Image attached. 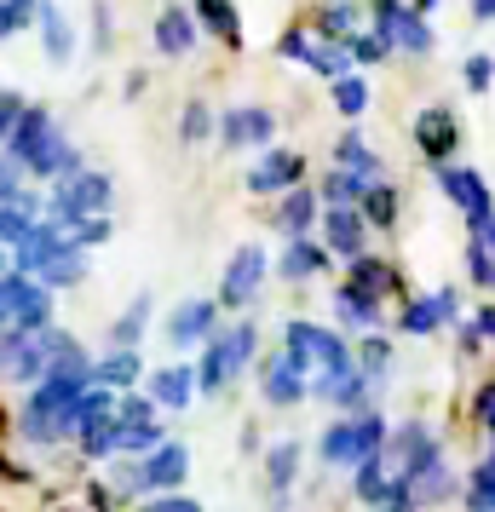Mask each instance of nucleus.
<instances>
[{
  "label": "nucleus",
  "mask_w": 495,
  "mask_h": 512,
  "mask_svg": "<svg viewBox=\"0 0 495 512\" xmlns=\"http://www.w3.org/2000/svg\"><path fill=\"white\" fill-rule=\"evenodd\" d=\"M110 202H116V173H104V167H75V173H64V179H52L47 190V219H81V213H110Z\"/></svg>",
  "instance_id": "f257e3e1"
},
{
  "label": "nucleus",
  "mask_w": 495,
  "mask_h": 512,
  "mask_svg": "<svg viewBox=\"0 0 495 512\" xmlns=\"http://www.w3.org/2000/svg\"><path fill=\"white\" fill-rule=\"evenodd\" d=\"M438 185L455 208L467 213V236H490V185L478 167H455V162H438Z\"/></svg>",
  "instance_id": "f03ea898"
},
{
  "label": "nucleus",
  "mask_w": 495,
  "mask_h": 512,
  "mask_svg": "<svg viewBox=\"0 0 495 512\" xmlns=\"http://www.w3.org/2000/svg\"><path fill=\"white\" fill-rule=\"evenodd\" d=\"M265 271H271L265 248H260V242H242V248L225 259V282H219V300H213V305H231V311L254 305V300H260V288H265Z\"/></svg>",
  "instance_id": "7ed1b4c3"
},
{
  "label": "nucleus",
  "mask_w": 495,
  "mask_h": 512,
  "mask_svg": "<svg viewBox=\"0 0 495 512\" xmlns=\"http://www.w3.org/2000/svg\"><path fill=\"white\" fill-rule=\"evenodd\" d=\"M213 133H219L225 150H265V144L277 139V116L265 104H231L225 116L213 121Z\"/></svg>",
  "instance_id": "20e7f679"
},
{
  "label": "nucleus",
  "mask_w": 495,
  "mask_h": 512,
  "mask_svg": "<svg viewBox=\"0 0 495 512\" xmlns=\"http://www.w3.org/2000/svg\"><path fill=\"white\" fill-rule=\"evenodd\" d=\"M213 328H219V305H213L208 294H185V300L167 311L162 334H167V346L173 351H190V346H202Z\"/></svg>",
  "instance_id": "39448f33"
},
{
  "label": "nucleus",
  "mask_w": 495,
  "mask_h": 512,
  "mask_svg": "<svg viewBox=\"0 0 495 512\" xmlns=\"http://www.w3.org/2000/svg\"><path fill=\"white\" fill-rule=\"evenodd\" d=\"M306 397L329 403V409H357V403L369 397V386H363V374H357L352 357H340V363H323V369H311Z\"/></svg>",
  "instance_id": "423d86ee"
},
{
  "label": "nucleus",
  "mask_w": 495,
  "mask_h": 512,
  "mask_svg": "<svg viewBox=\"0 0 495 512\" xmlns=\"http://www.w3.org/2000/svg\"><path fill=\"white\" fill-rule=\"evenodd\" d=\"M300 179H306V156L288 150V144H265L260 162L248 167V190H254V196H277V190L300 185Z\"/></svg>",
  "instance_id": "0eeeda50"
},
{
  "label": "nucleus",
  "mask_w": 495,
  "mask_h": 512,
  "mask_svg": "<svg viewBox=\"0 0 495 512\" xmlns=\"http://www.w3.org/2000/svg\"><path fill=\"white\" fill-rule=\"evenodd\" d=\"M260 363V397L265 403H277V409H294V403H306V380L311 374L288 357V351H271V357H254Z\"/></svg>",
  "instance_id": "6e6552de"
},
{
  "label": "nucleus",
  "mask_w": 495,
  "mask_h": 512,
  "mask_svg": "<svg viewBox=\"0 0 495 512\" xmlns=\"http://www.w3.org/2000/svg\"><path fill=\"white\" fill-rule=\"evenodd\" d=\"M449 323H461V294L455 288H438V294H421V300H409L398 311V328L403 334H438V328H449Z\"/></svg>",
  "instance_id": "1a4fd4ad"
},
{
  "label": "nucleus",
  "mask_w": 495,
  "mask_h": 512,
  "mask_svg": "<svg viewBox=\"0 0 495 512\" xmlns=\"http://www.w3.org/2000/svg\"><path fill=\"white\" fill-rule=\"evenodd\" d=\"M185 472H190V449L185 443L162 438L156 449L139 455V478H144V495H162V489H185Z\"/></svg>",
  "instance_id": "9d476101"
},
{
  "label": "nucleus",
  "mask_w": 495,
  "mask_h": 512,
  "mask_svg": "<svg viewBox=\"0 0 495 512\" xmlns=\"http://www.w3.org/2000/svg\"><path fill=\"white\" fill-rule=\"evenodd\" d=\"M41 374H47V363H41L35 334H24V328H0V380H6V386H35Z\"/></svg>",
  "instance_id": "9b49d317"
},
{
  "label": "nucleus",
  "mask_w": 495,
  "mask_h": 512,
  "mask_svg": "<svg viewBox=\"0 0 495 512\" xmlns=\"http://www.w3.org/2000/svg\"><path fill=\"white\" fill-rule=\"evenodd\" d=\"M415 144H421L426 162H449L461 150V116L444 110V104H426L421 116H415Z\"/></svg>",
  "instance_id": "f8f14e48"
},
{
  "label": "nucleus",
  "mask_w": 495,
  "mask_h": 512,
  "mask_svg": "<svg viewBox=\"0 0 495 512\" xmlns=\"http://www.w3.org/2000/svg\"><path fill=\"white\" fill-rule=\"evenodd\" d=\"M352 472V495L363 501V507H386V501H409L403 495V478L386 466V455H363L357 466H346Z\"/></svg>",
  "instance_id": "ddd939ff"
},
{
  "label": "nucleus",
  "mask_w": 495,
  "mask_h": 512,
  "mask_svg": "<svg viewBox=\"0 0 495 512\" xmlns=\"http://www.w3.org/2000/svg\"><path fill=\"white\" fill-rule=\"evenodd\" d=\"M317 213H323V202H317V190H306V179L300 185L277 190V208H271V225H277V236H311L317 231Z\"/></svg>",
  "instance_id": "4468645a"
},
{
  "label": "nucleus",
  "mask_w": 495,
  "mask_h": 512,
  "mask_svg": "<svg viewBox=\"0 0 495 512\" xmlns=\"http://www.w3.org/2000/svg\"><path fill=\"white\" fill-rule=\"evenodd\" d=\"M52 127H58V121H52V110H47V104H24L0 150H6V156H12L18 167H29V162H35V150L47 144V133H52Z\"/></svg>",
  "instance_id": "2eb2a0df"
},
{
  "label": "nucleus",
  "mask_w": 495,
  "mask_h": 512,
  "mask_svg": "<svg viewBox=\"0 0 495 512\" xmlns=\"http://www.w3.org/2000/svg\"><path fill=\"white\" fill-rule=\"evenodd\" d=\"M150 41H156V52L162 58H190L196 52V41H202V29H196V18H190V6H162L156 12V29H150Z\"/></svg>",
  "instance_id": "dca6fc26"
},
{
  "label": "nucleus",
  "mask_w": 495,
  "mask_h": 512,
  "mask_svg": "<svg viewBox=\"0 0 495 512\" xmlns=\"http://www.w3.org/2000/svg\"><path fill=\"white\" fill-rule=\"evenodd\" d=\"M64 248H75L70 231H64V219H35V225H29V236L12 248V254H18V265H12V271H29V277H35V271H41L52 254H64Z\"/></svg>",
  "instance_id": "f3484780"
},
{
  "label": "nucleus",
  "mask_w": 495,
  "mask_h": 512,
  "mask_svg": "<svg viewBox=\"0 0 495 512\" xmlns=\"http://www.w3.org/2000/svg\"><path fill=\"white\" fill-rule=\"evenodd\" d=\"M208 340H213V351H219V369H225V380L248 374V369H254V357H260V328H254V323L213 328Z\"/></svg>",
  "instance_id": "a211bd4d"
},
{
  "label": "nucleus",
  "mask_w": 495,
  "mask_h": 512,
  "mask_svg": "<svg viewBox=\"0 0 495 512\" xmlns=\"http://www.w3.org/2000/svg\"><path fill=\"white\" fill-rule=\"evenodd\" d=\"M317 219H323V248L329 254H340V259L369 254V225H363L357 208H323Z\"/></svg>",
  "instance_id": "6ab92c4d"
},
{
  "label": "nucleus",
  "mask_w": 495,
  "mask_h": 512,
  "mask_svg": "<svg viewBox=\"0 0 495 512\" xmlns=\"http://www.w3.org/2000/svg\"><path fill=\"white\" fill-rule=\"evenodd\" d=\"M150 403L167 409V415H185L196 403V374L190 363H167V369H150Z\"/></svg>",
  "instance_id": "aec40b11"
},
{
  "label": "nucleus",
  "mask_w": 495,
  "mask_h": 512,
  "mask_svg": "<svg viewBox=\"0 0 495 512\" xmlns=\"http://www.w3.org/2000/svg\"><path fill=\"white\" fill-rule=\"evenodd\" d=\"M340 288H346V294H357V300L380 305L386 294H398V271H392L386 259L357 254V259H352V271H346V282H340Z\"/></svg>",
  "instance_id": "412c9836"
},
{
  "label": "nucleus",
  "mask_w": 495,
  "mask_h": 512,
  "mask_svg": "<svg viewBox=\"0 0 495 512\" xmlns=\"http://www.w3.org/2000/svg\"><path fill=\"white\" fill-rule=\"evenodd\" d=\"M323 265H329V248H323L317 236H288L283 254H277V277L283 282H311V277H323Z\"/></svg>",
  "instance_id": "4be33fe9"
},
{
  "label": "nucleus",
  "mask_w": 495,
  "mask_h": 512,
  "mask_svg": "<svg viewBox=\"0 0 495 512\" xmlns=\"http://www.w3.org/2000/svg\"><path fill=\"white\" fill-rule=\"evenodd\" d=\"M144 374V357L139 346H110L104 357L93 363V386H110V392H133Z\"/></svg>",
  "instance_id": "5701e85b"
},
{
  "label": "nucleus",
  "mask_w": 495,
  "mask_h": 512,
  "mask_svg": "<svg viewBox=\"0 0 495 512\" xmlns=\"http://www.w3.org/2000/svg\"><path fill=\"white\" fill-rule=\"evenodd\" d=\"M35 29H41V47H47L52 64H70L75 58V24L52 6V0H35Z\"/></svg>",
  "instance_id": "b1692460"
},
{
  "label": "nucleus",
  "mask_w": 495,
  "mask_h": 512,
  "mask_svg": "<svg viewBox=\"0 0 495 512\" xmlns=\"http://www.w3.org/2000/svg\"><path fill=\"white\" fill-rule=\"evenodd\" d=\"M294 472H300V443L283 438L265 449V484H271V507H288V489H294Z\"/></svg>",
  "instance_id": "393cba45"
},
{
  "label": "nucleus",
  "mask_w": 495,
  "mask_h": 512,
  "mask_svg": "<svg viewBox=\"0 0 495 512\" xmlns=\"http://www.w3.org/2000/svg\"><path fill=\"white\" fill-rule=\"evenodd\" d=\"M75 167H81V144H70L58 127H52L47 144L35 150V162H29L24 173H35V179H47V185H52V179H64V173H75Z\"/></svg>",
  "instance_id": "a878e982"
},
{
  "label": "nucleus",
  "mask_w": 495,
  "mask_h": 512,
  "mask_svg": "<svg viewBox=\"0 0 495 512\" xmlns=\"http://www.w3.org/2000/svg\"><path fill=\"white\" fill-rule=\"evenodd\" d=\"M317 461L329 466V472H346V466H357L352 415H346V420H329V426H323V438H317Z\"/></svg>",
  "instance_id": "bb28decb"
},
{
  "label": "nucleus",
  "mask_w": 495,
  "mask_h": 512,
  "mask_svg": "<svg viewBox=\"0 0 495 512\" xmlns=\"http://www.w3.org/2000/svg\"><path fill=\"white\" fill-rule=\"evenodd\" d=\"M357 213H363L369 231H392L398 225V190L386 185V179H369L363 196H357Z\"/></svg>",
  "instance_id": "cd10ccee"
},
{
  "label": "nucleus",
  "mask_w": 495,
  "mask_h": 512,
  "mask_svg": "<svg viewBox=\"0 0 495 512\" xmlns=\"http://www.w3.org/2000/svg\"><path fill=\"white\" fill-rule=\"evenodd\" d=\"M438 47V35H432V24H426L415 6H403L398 24H392V52H409V58H426V52Z\"/></svg>",
  "instance_id": "c85d7f7f"
},
{
  "label": "nucleus",
  "mask_w": 495,
  "mask_h": 512,
  "mask_svg": "<svg viewBox=\"0 0 495 512\" xmlns=\"http://www.w3.org/2000/svg\"><path fill=\"white\" fill-rule=\"evenodd\" d=\"M190 18H196V29H213L225 47H242V24H236L231 0H196V6H190Z\"/></svg>",
  "instance_id": "c756f323"
},
{
  "label": "nucleus",
  "mask_w": 495,
  "mask_h": 512,
  "mask_svg": "<svg viewBox=\"0 0 495 512\" xmlns=\"http://www.w3.org/2000/svg\"><path fill=\"white\" fill-rule=\"evenodd\" d=\"M81 277H87V248H64V254H52L47 265L35 271V282L52 288V294H58V288H75Z\"/></svg>",
  "instance_id": "7c9ffc66"
},
{
  "label": "nucleus",
  "mask_w": 495,
  "mask_h": 512,
  "mask_svg": "<svg viewBox=\"0 0 495 512\" xmlns=\"http://www.w3.org/2000/svg\"><path fill=\"white\" fill-rule=\"evenodd\" d=\"M150 317H156V300H150V294H139V300H133L116 323H110V346H144V328H150Z\"/></svg>",
  "instance_id": "2f4dec72"
},
{
  "label": "nucleus",
  "mask_w": 495,
  "mask_h": 512,
  "mask_svg": "<svg viewBox=\"0 0 495 512\" xmlns=\"http://www.w3.org/2000/svg\"><path fill=\"white\" fill-rule=\"evenodd\" d=\"M461 495H467V512H495V461H490V455L467 466Z\"/></svg>",
  "instance_id": "473e14b6"
},
{
  "label": "nucleus",
  "mask_w": 495,
  "mask_h": 512,
  "mask_svg": "<svg viewBox=\"0 0 495 512\" xmlns=\"http://www.w3.org/2000/svg\"><path fill=\"white\" fill-rule=\"evenodd\" d=\"M334 167L363 173V179H380V156L369 150V139H363V133H346V139L334 144Z\"/></svg>",
  "instance_id": "72a5a7b5"
},
{
  "label": "nucleus",
  "mask_w": 495,
  "mask_h": 512,
  "mask_svg": "<svg viewBox=\"0 0 495 512\" xmlns=\"http://www.w3.org/2000/svg\"><path fill=\"white\" fill-rule=\"evenodd\" d=\"M334 317H340V328H352V334H375L380 328V305L357 300V294H346V288H334Z\"/></svg>",
  "instance_id": "f704fd0d"
},
{
  "label": "nucleus",
  "mask_w": 495,
  "mask_h": 512,
  "mask_svg": "<svg viewBox=\"0 0 495 512\" xmlns=\"http://www.w3.org/2000/svg\"><path fill=\"white\" fill-rule=\"evenodd\" d=\"M329 93H334V110H340V116L346 121H363L369 116V81H363V75H340V81H329Z\"/></svg>",
  "instance_id": "c9c22d12"
},
{
  "label": "nucleus",
  "mask_w": 495,
  "mask_h": 512,
  "mask_svg": "<svg viewBox=\"0 0 495 512\" xmlns=\"http://www.w3.org/2000/svg\"><path fill=\"white\" fill-rule=\"evenodd\" d=\"M363 173H346V167H329V179H323V208H357V196H363Z\"/></svg>",
  "instance_id": "e433bc0d"
},
{
  "label": "nucleus",
  "mask_w": 495,
  "mask_h": 512,
  "mask_svg": "<svg viewBox=\"0 0 495 512\" xmlns=\"http://www.w3.org/2000/svg\"><path fill=\"white\" fill-rule=\"evenodd\" d=\"M306 70H317L323 81H340V75H352L346 41H311V52H306Z\"/></svg>",
  "instance_id": "4c0bfd02"
},
{
  "label": "nucleus",
  "mask_w": 495,
  "mask_h": 512,
  "mask_svg": "<svg viewBox=\"0 0 495 512\" xmlns=\"http://www.w3.org/2000/svg\"><path fill=\"white\" fill-rule=\"evenodd\" d=\"M29 288H35V277H29V271H12V265L0 271V328L18 317V305L29 300Z\"/></svg>",
  "instance_id": "58836bf2"
},
{
  "label": "nucleus",
  "mask_w": 495,
  "mask_h": 512,
  "mask_svg": "<svg viewBox=\"0 0 495 512\" xmlns=\"http://www.w3.org/2000/svg\"><path fill=\"white\" fill-rule=\"evenodd\" d=\"M47 323H52V288H41V282H35V288H29V300L18 305V317H12L6 328H24V334H35V328H47Z\"/></svg>",
  "instance_id": "ea45409f"
},
{
  "label": "nucleus",
  "mask_w": 495,
  "mask_h": 512,
  "mask_svg": "<svg viewBox=\"0 0 495 512\" xmlns=\"http://www.w3.org/2000/svg\"><path fill=\"white\" fill-rule=\"evenodd\" d=\"M346 35H357V12L346 0H329L317 12V41H346Z\"/></svg>",
  "instance_id": "a19ab883"
},
{
  "label": "nucleus",
  "mask_w": 495,
  "mask_h": 512,
  "mask_svg": "<svg viewBox=\"0 0 495 512\" xmlns=\"http://www.w3.org/2000/svg\"><path fill=\"white\" fill-rule=\"evenodd\" d=\"M283 351L300 363V369L311 374V351H317V323H306V317H294V323H283Z\"/></svg>",
  "instance_id": "79ce46f5"
},
{
  "label": "nucleus",
  "mask_w": 495,
  "mask_h": 512,
  "mask_svg": "<svg viewBox=\"0 0 495 512\" xmlns=\"http://www.w3.org/2000/svg\"><path fill=\"white\" fill-rule=\"evenodd\" d=\"M64 231H70L75 248H98V242H110V231H116V225H110V213H81V219H70Z\"/></svg>",
  "instance_id": "37998d69"
},
{
  "label": "nucleus",
  "mask_w": 495,
  "mask_h": 512,
  "mask_svg": "<svg viewBox=\"0 0 495 512\" xmlns=\"http://www.w3.org/2000/svg\"><path fill=\"white\" fill-rule=\"evenodd\" d=\"M162 443V420H139V426H116V449L121 455H144Z\"/></svg>",
  "instance_id": "c03bdc74"
},
{
  "label": "nucleus",
  "mask_w": 495,
  "mask_h": 512,
  "mask_svg": "<svg viewBox=\"0 0 495 512\" xmlns=\"http://www.w3.org/2000/svg\"><path fill=\"white\" fill-rule=\"evenodd\" d=\"M455 328V340H461V351H484L495 340V317L490 311H472L467 323H449Z\"/></svg>",
  "instance_id": "a18cd8bd"
},
{
  "label": "nucleus",
  "mask_w": 495,
  "mask_h": 512,
  "mask_svg": "<svg viewBox=\"0 0 495 512\" xmlns=\"http://www.w3.org/2000/svg\"><path fill=\"white\" fill-rule=\"evenodd\" d=\"M6 202H18V208L35 213V202H29V190H24V167L0 150V208H6Z\"/></svg>",
  "instance_id": "49530a36"
},
{
  "label": "nucleus",
  "mask_w": 495,
  "mask_h": 512,
  "mask_svg": "<svg viewBox=\"0 0 495 512\" xmlns=\"http://www.w3.org/2000/svg\"><path fill=\"white\" fill-rule=\"evenodd\" d=\"M29 225H35V213L18 208V202H6V208H0V248H18L29 236Z\"/></svg>",
  "instance_id": "de8ad7c7"
},
{
  "label": "nucleus",
  "mask_w": 495,
  "mask_h": 512,
  "mask_svg": "<svg viewBox=\"0 0 495 512\" xmlns=\"http://www.w3.org/2000/svg\"><path fill=\"white\" fill-rule=\"evenodd\" d=\"M467 277L472 288H490L495 271H490V236H467Z\"/></svg>",
  "instance_id": "09e8293b"
},
{
  "label": "nucleus",
  "mask_w": 495,
  "mask_h": 512,
  "mask_svg": "<svg viewBox=\"0 0 495 512\" xmlns=\"http://www.w3.org/2000/svg\"><path fill=\"white\" fill-rule=\"evenodd\" d=\"M208 133H213V110L202 104V98H196V104H185V116H179V139H185V144H202Z\"/></svg>",
  "instance_id": "8fccbe9b"
},
{
  "label": "nucleus",
  "mask_w": 495,
  "mask_h": 512,
  "mask_svg": "<svg viewBox=\"0 0 495 512\" xmlns=\"http://www.w3.org/2000/svg\"><path fill=\"white\" fill-rule=\"evenodd\" d=\"M139 420H156L150 392H121L116 397V426H139Z\"/></svg>",
  "instance_id": "3c124183"
},
{
  "label": "nucleus",
  "mask_w": 495,
  "mask_h": 512,
  "mask_svg": "<svg viewBox=\"0 0 495 512\" xmlns=\"http://www.w3.org/2000/svg\"><path fill=\"white\" fill-rule=\"evenodd\" d=\"M29 24H35V0H0V41H12Z\"/></svg>",
  "instance_id": "603ef678"
},
{
  "label": "nucleus",
  "mask_w": 495,
  "mask_h": 512,
  "mask_svg": "<svg viewBox=\"0 0 495 512\" xmlns=\"http://www.w3.org/2000/svg\"><path fill=\"white\" fill-rule=\"evenodd\" d=\"M386 41H380V35H346V58H352V70H363V64H380V58H386Z\"/></svg>",
  "instance_id": "864d4df0"
},
{
  "label": "nucleus",
  "mask_w": 495,
  "mask_h": 512,
  "mask_svg": "<svg viewBox=\"0 0 495 512\" xmlns=\"http://www.w3.org/2000/svg\"><path fill=\"white\" fill-rule=\"evenodd\" d=\"M139 512H202V501H190L185 489H162V495H150Z\"/></svg>",
  "instance_id": "5fc2aeb1"
},
{
  "label": "nucleus",
  "mask_w": 495,
  "mask_h": 512,
  "mask_svg": "<svg viewBox=\"0 0 495 512\" xmlns=\"http://www.w3.org/2000/svg\"><path fill=\"white\" fill-rule=\"evenodd\" d=\"M461 75H467V87H472V93L484 98V93H490V52H472L467 64H461Z\"/></svg>",
  "instance_id": "6e6d98bb"
},
{
  "label": "nucleus",
  "mask_w": 495,
  "mask_h": 512,
  "mask_svg": "<svg viewBox=\"0 0 495 512\" xmlns=\"http://www.w3.org/2000/svg\"><path fill=\"white\" fill-rule=\"evenodd\" d=\"M306 52H311V35H306V29H288L283 41H277V58H288V64H306Z\"/></svg>",
  "instance_id": "4d7b16f0"
},
{
  "label": "nucleus",
  "mask_w": 495,
  "mask_h": 512,
  "mask_svg": "<svg viewBox=\"0 0 495 512\" xmlns=\"http://www.w3.org/2000/svg\"><path fill=\"white\" fill-rule=\"evenodd\" d=\"M29 98L12 93V87H0V144H6V133H12V121H18V110H24Z\"/></svg>",
  "instance_id": "13d9d810"
},
{
  "label": "nucleus",
  "mask_w": 495,
  "mask_h": 512,
  "mask_svg": "<svg viewBox=\"0 0 495 512\" xmlns=\"http://www.w3.org/2000/svg\"><path fill=\"white\" fill-rule=\"evenodd\" d=\"M472 420H478V432H490L495 420H490V386H478L472 392Z\"/></svg>",
  "instance_id": "bf43d9fd"
},
{
  "label": "nucleus",
  "mask_w": 495,
  "mask_h": 512,
  "mask_svg": "<svg viewBox=\"0 0 495 512\" xmlns=\"http://www.w3.org/2000/svg\"><path fill=\"white\" fill-rule=\"evenodd\" d=\"M495 18V0H472V24H490Z\"/></svg>",
  "instance_id": "052dcab7"
},
{
  "label": "nucleus",
  "mask_w": 495,
  "mask_h": 512,
  "mask_svg": "<svg viewBox=\"0 0 495 512\" xmlns=\"http://www.w3.org/2000/svg\"><path fill=\"white\" fill-rule=\"evenodd\" d=\"M375 512H415L409 501H386V507H375Z\"/></svg>",
  "instance_id": "680f3d73"
},
{
  "label": "nucleus",
  "mask_w": 495,
  "mask_h": 512,
  "mask_svg": "<svg viewBox=\"0 0 495 512\" xmlns=\"http://www.w3.org/2000/svg\"><path fill=\"white\" fill-rule=\"evenodd\" d=\"M432 6H438V0H415V12H421V18H432Z\"/></svg>",
  "instance_id": "e2e57ef3"
},
{
  "label": "nucleus",
  "mask_w": 495,
  "mask_h": 512,
  "mask_svg": "<svg viewBox=\"0 0 495 512\" xmlns=\"http://www.w3.org/2000/svg\"><path fill=\"white\" fill-rule=\"evenodd\" d=\"M0 271H6V248H0Z\"/></svg>",
  "instance_id": "0e129e2a"
}]
</instances>
